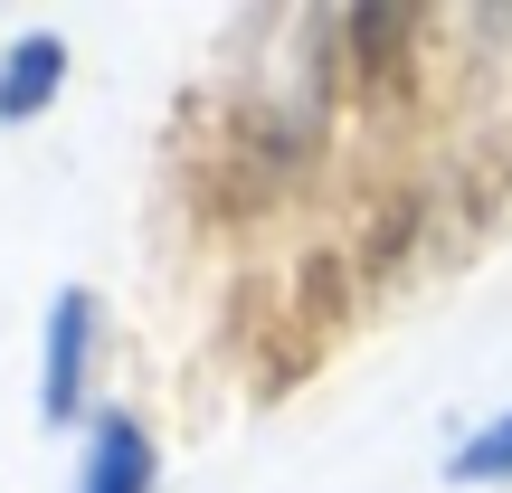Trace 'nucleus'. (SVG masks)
<instances>
[{"instance_id": "obj_1", "label": "nucleus", "mask_w": 512, "mask_h": 493, "mask_svg": "<svg viewBox=\"0 0 512 493\" xmlns=\"http://www.w3.org/2000/svg\"><path fill=\"white\" fill-rule=\"evenodd\" d=\"M86 342H95V294H57L48 351H38V418L48 427H67L86 408Z\"/></svg>"}, {"instance_id": "obj_2", "label": "nucleus", "mask_w": 512, "mask_h": 493, "mask_svg": "<svg viewBox=\"0 0 512 493\" xmlns=\"http://www.w3.org/2000/svg\"><path fill=\"white\" fill-rule=\"evenodd\" d=\"M76 493H152V437L124 418V408H105L86 437V475H76Z\"/></svg>"}, {"instance_id": "obj_3", "label": "nucleus", "mask_w": 512, "mask_h": 493, "mask_svg": "<svg viewBox=\"0 0 512 493\" xmlns=\"http://www.w3.org/2000/svg\"><path fill=\"white\" fill-rule=\"evenodd\" d=\"M57 86H67V48H57V38H19V48L0 57V124H29Z\"/></svg>"}, {"instance_id": "obj_4", "label": "nucleus", "mask_w": 512, "mask_h": 493, "mask_svg": "<svg viewBox=\"0 0 512 493\" xmlns=\"http://www.w3.org/2000/svg\"><path fill=\"white\" fill-rule=\"evenodd\" d=\"M446 475H456V484H512V408H503L494 427H475V437L446 456Z\"/></svg>"}]
</instances>
